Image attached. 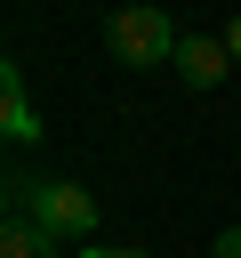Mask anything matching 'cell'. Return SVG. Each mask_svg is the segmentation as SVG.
<instances>
[{
    "label": "cell",
    "instance_id": "6da1fadb",
    "mask_svg": "<svg viewBox=\"0 0 241 258\" xmlns=\"http://www.w3.org/2000/svg\"><path fill=\"white\" fill-rule=\"evenodd\" d=\"M8 218H32L48 242H88L96 234V194L72 177H24L8 169Z\"/></svg>",
    "mask_w": 241,
    "mask_h": 258
},
{
    "label": "cell",
    "instance_id": "7a4b0ae2",
    "mask_svg": "<svg viewBox=\"0 0 241 258\" xmlns=\"http://www.w3.org/2000/svg\"><path fill=\"white\" fill-rule=\"evenodd\" d=\"M104 48H112V64H129V73H153V64H177L185 32L169 24V8L129 0V8H112V16H104Z\"/></svg>",
    "mask_w": 241,
    "mask_h": 258
},
{
    "label": "cell",
    "instance_id": "3957f363",
    "mask_svg": "<svg viewBox=\"0 0 241 258\" xmlns=\"http://www.w3.org/2000/svg\"><path fill=\"white\" fill-rule=\"evenodd\" d=\"M225 73H233V48L209 40V32H185V48H177V81H185V89H217Z\"/></svg>",
    "mask_w": 241,
    "mask_h": 258
},
{
    "label": "cell",
    "instance_id": "277c9868",
    "mask_svg": "<svg viewBox=\"0 0 241 258\" xmlns=\"http://www.w3.org/2000/svg\"><path fill=\"white\" fill-rule=\"evenodd\" d=\"M0 137H8V145H32V137H40V113H32V97H24V64H0Z\"/></svg>",
    "mask_w": 241,
    "mask_h": 258
},
{
    "label": "cell",
    "instance_id": "5b68a950",
    "mask_svg": "<svg viewBox=\"0 0 241 258\" xmlns=\"http://www.w3.org/2000/svg\"><path fill=\"white\" fill-rule=\"evenodd\" d=\"M0 258H56V242H48L32 218H8V234H0Z\"/></svg>",
    "mask_w": 241,
    "mask_h": 258
},
{
    "label": "cell",
    "instance_id": "8992f818",
    "mask_svg": "<svg viewBox=\"0 0 241 258\" xmlns=\"http://www.w3.org/2000/svg\"><path fill=\"white\" fill-rule=\"evenodd\" d=\"M209 258H241V226H225V234H217V250H209Z\"/></svg>",
    "mask_w": 241,
    "mask_h": 258
},
{
    "label": "cell",
    "instance_id": "52a82bcc",
    "mask_svg": "<svg viewBox=\"0 0 241 258\" xmlns=\"http://www.w3.org/2000/svg\"><path fill=\"white\" fill-rule=\"evenodd\" d=\"M80 258H153V250H112V242H88Z\"/></svg>",
    "mask_w": 241,
    "mask_h": 258
},
{
    "label": "cell",
    "instance_id": "ba28073f",
    "mask_svg": "<svg viewBox=\"0 0 241 258\" xmlns=\"http://www.w3.org/2000/svg\"><path fill=\"white\" fill-rule=\"evenodd\" d=\"M225 48H233V64H241V16H233V24H225Z\"/></svg>",
    "mask_w": 241,
    "mask_h": 258
}]
</instances>
